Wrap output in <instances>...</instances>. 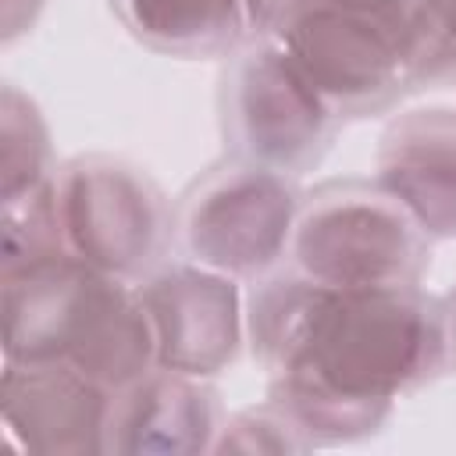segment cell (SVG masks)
<instances>
[{"mask_svg":"<svg viewBox=\"0 0 456 456\" xmlns=\"http://www.w3.org/2000/svg\"><path fill=\"white\" fill-rule=\"evenodd\" d=\"M328 4H338V7H349V11H363V14H374V18H385L392 25H399L403 32V18L410 11L413 0H328Z\"/></svg>","mask_w":456,"mask_h":456,"instance_id":"ac0fdd59","label":"cell"},{"mask_svg":"<svg viewBox=\"0 0 456 456\" xmlns=\"http://www.w3.org/2000/svg\"><path fill=\"white\" fill-rule=\"evenodd\" d=\"M114 392L64 363H11L0 378V417L7 438L25 452L86 456L107 452Z\"/></svg>","mask_w":456,"mask_h":456,"instance_id":"9c48e42d","label":"cell"},{"mask_svg":"<svg viewBox=\"0 0 456 456\" xmlns=\"http://www.w3.org/2000/svg\"><path fill=\"white\" fill-rule=\"evenodd\" d=\"M0 314L11 363H64L110 392L157 367L139 289L71 253L0 271Z\"/></svg>","mask_w":456,"mask_h":456,"instance_id":"7a4b0ae2","label":"cell"},{"mask_svg":"<svg viewBox=\"0 0 456 456\" xmlns=\"http://www.w3.org/2000/svg\"><path fill=\"white\" fill-rule=\"evenodd\" d=\"M0 160H4V200L46 185L57 167L50 153V128L32 96L18 86H4L0 100Z\"/></svg>","mask_w":456,"mask_h":456,"instance_id":"4fadbf2b","label":"cell"},{"mask_svg":"<svg viewBox=\"0 0 456 456\" xmlns=\"http://www.w3.org/2000/svg\"><path fill=\"white\" fill-rule=\"evenodd\" d=\"M246 335L271 403L310 445L374 435L395 399L449 363L442 303L410 289H331L292 274L256 285Z\"/></svg>","mask_w":456,"mask_h":456,"instance_id":"6da1fadb","label":"cell"},{"mask_svg":"<svg viewBox=\"0 0 456 456\" xmlns=\"http://www.w3.org/2000/svg\"><path fill=\"white\" fill-rule=\"evenodd\" d=\"M278 43L338 118L378 114L410 89L403 32L385 18L324 0Z\"/></svg>","mask_w":456,"mask_h":456,"instance_id":"52a82bcc","label":"cell"},{"mask_svg":"<svg viewBox=\"0 0 456 456\" xmlns=\"http://www.w3.org/2000/svg\"><path fill=\"white\" fill-rule=\"evenodd\" d=\"M53 196L68 253L103 274L135 281L175 239V210L128 160L75 157L57 167Z\"/></svg>","mask_w":456,"mask_h":456,"instance_id":"5b68a950","label":"cell"},{"mask_svg":"<svg viewBox=\"0 0 456 456\" xmlns=\"http://www.w3.org/2000/svg\"><path fill=\"white\" fill-rule=\"evenodd\" d=\"M431 239L374 182H328L299 203L292 271L331 289L420 285Z\"/></svg>","mask_w":456,"mask_h":456,"instance_id":"3957f363","label":"cell"},{"mask_svg":"<svg viewBox=\"0 0 456 456\" xmlns=\"http://www.w3.org/2000/svg\"><path fill=\"white\" fill-rule=\"evenodd\" d=\"M303 449H314V445L267 399V406H249L221 420L210 452H303Z\"/></svg>","mask_w":456,"mask_h":456,"instance_id":"2e32d148","label":"cell"},{"mask_svg":"<svg viewBox=\"0 0 456 456\" xmlns=\"http://www.w3.org/2000/svg\"><path fill=\"white\" fill-rule=\"evenodd\" d=\"M18 4H25V0H4V28H7V25L18 18ZM28 4H32L36 11L43 7V0H28Z\"/></svg>","mask_w":456,"mask_h":456,"instance_id":"ffe728a7","label":"cell"},{"mask_svg":"<svg viewBox=\"0 0 456 456\" xmlns=\"http://www.w3.org/2000/svg\"><path fill=\"white\" fill-rule=\"evenodd\" d=\"M378 185L428 239H456V110L399 114L378 146Z\"/></svg>","mask_w":456,"mask_h":456,"instance_id":"30bf717a","label":"cell"},{"mask_svg":"<svg viewBox=\"0 0 456 456\" xmlns=\"http://www.w3.org/2000/svg\"><path fill=\"white\" fill-rule=\"evenodd\" d=\"M442 314H445V346H449V363L456 367V289L442 299Z\"/></svg>","mask_w":456,"mask_h":456,"instance_id":"d6986e66","label":"cell"},{"mask_svg":"<svg viewBox=\"0 0 456 456\" xmlns=\"http://www.w3.org/2000/svg\"><path fill=\"white\" fill-rule=\"evenodd\" d=\"M299 203L289 175L232 157L182 196L175 207V242L200 267L256 281L289 256Z\"/></svg>","mask_w":456,"mask_h":456,"instance_id":"277c9868","label":"cell"},{"mask_svg":"<svg viewBox=\"0 0 456 456\" xmlns=\"http://www.w3.org/2000/svg\"><path fill=\"white\" fill-rule=\"evenodd\" d=\"M410 89L456 75V0H413L403 18Z\"/></svg>","mask_w":456,"mask_h":456,"instance_id":"9a60e30c","label":"cell"},{"mask_svg":"<svg viewBox=\"0 0 456 456\" xmlns=\"http://www.w3.org/2000/svg\"><path fill=\"white\" fill-rule=\"evenodd\" d=\"M224 139L239 160L289 178L321 164L338 114L306 82L278 39H249L228 64L221 93Z\"/></svg>","mask_w":456,"mask_h":456,"instance_id":"8992f818","label":"cell"},{"mask_svg":"<svg viewBox=\"0 0 456 456\" xmlns=\"http://www.w3.org/2000/svg\"><path fill=\"white\" fill-rule=\"evenodd\" d=\"M139 299L153 328L157 367L214 378L239 356L246 306L235 278L182 260L146 274Z\"/></svg>","mask_w":456,"mask_h":456,"instance_id":"ba28073f","label":"cell"},{"mask_svg":"<svg viewBox=\"0 0 456 456\" xmlns=\"http://www.w3.org/2000/svg\"><path fill=\"white\" fill-rule=\"evenodd\" d=\"M246 4V25L253 39H278L289 32L306 11H314L324 0H242Z\"/></svg>","mask_w":456,"mask_h":456,"instance_id":"e0dca14e","label":"cell"},{"mask_svg":"<svg viewBox=\"0 0 456 456\" xmlns=\"http://www.w3.org/2000/svg\"><path fill=\"white\" fill-rule=\"evenodd\" d=\"M217 395L207 378L153 367L110 399L107 452H210L217 438Z\"/></svg>","mask_w":456,"mask_h":456,"instance_id":"8fae6325","label":"cell"},{"mask_svg":"<svg viewBox=\"0 0 456 456\" xmlns=\"http://www.w3.org/2000/svg\"><path fill=\"white\" fill-rule=\"evenodd\" d=\"M4 249H0V271H18L50 256H64V228L57 214L53 178L32 192H21L14 200H4Z\"/></svg>","mask_w":456,"mask_h":456,"instance_id":"5bb4252c","label":"cell"},{"mask_svg":"<svg viewBox=\"0 0 456 456\" xmlns=\"http://www.w3.org/2000/svg\"><path fill=\"white\" fill-rule=\"evenodd\" d=\"M125 28L157 53L217 57L246 39L242 0H110Z\"/></svg>","mask_w":456,"mask_h":456,"instance_id":"7c38bea8","label":"cell"}]
</instances>
